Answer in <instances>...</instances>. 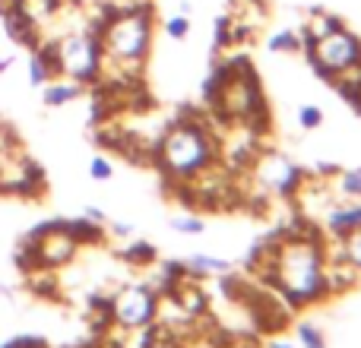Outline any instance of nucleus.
<instances>
[{
  "label": "nucleus",
  "instance_id": "1",
  "mask_svg": "<svg viewBox=\"0 0 361 348\" xmlns=\"http://www.w3.org/2000/svg\"><path fill=\"white\" fill-rule=\"evenodd\" d=\"M269 279L292 304H314L326 294V254L311 237H288L269 256Z\"/></svg>",
  "mask_w": 361,
  "mask_h": 348
},
{
  "label": "nucleus",
  "instance_id": "4",
  "mask_svg": "<svg viewBox=\"0 0 361 348\" xmlns=\"http://www.w3.org/2000/svg\"><path fill=\"white\" fill-rule=\"evenodd\" d=\"M51 54H54V70L57 76L76 80L82 86H89L92 80L102 76V44L95 32L73 29L63 32L51 42Z\"/></svg>",
  "mask_w": 361,
  "mask_h": 348
},
{
  "label": "nucleus",
  "instance_id": "14",
  "mask_svg": "<svg viewBox=\"0 0 361 348\" xmlns=\"http://www.w3.org/2000/svg\"><path fill=\"white\" fill-rule=\"evenodd\" d=\"M162 32H165V38H171V42H184V38L190 35V16L175 13V16H169L162 23Z\"/></svg>",
  "mask_w": 361,
  "mask_h": 348
},
{
  "label": "nucleus",
  "instance_id": "23",
  "mask_svg": "<svg viewBox=\"0 0 361 348\" xmlns=\"http://www.w3.org/2000/svg\"><path fill=\"white\" fill-rule=\"evenodd\" d=\"M10 63H13V61H10V57H0V76H4V73H6V70H10Z\"/></svg>",
  "mask_w": 361,
  "mask_h": 348
},
{
  "label": "nucleus",
  "instance_id": "21",
  "mask_svg": "<svg viewBox=\"0 0 361 348\" xmlns=\"http://www.w3.org/2000/svg\"><path fill=\"white\" fill-rule=\"evenodd\" d=\"M269 348H298L292 342V339H273V342H269Z\"/></svg>",
  "mask_w": 361,
  "mask_h": 348
},
{
  "label": "nucleus",
  "instance_id": "3",
  "mask_svg": "<svg viewBox=\"0 0 361 348\" xmlns=\"http://www.w3.org/2000/svg\"><path fill=\"white\" fill-rule=\"evenodd\" d=\"M159 165L169 178L187 184L200 171L216 165V139L197 120H180V124L169 127L159 139Z\"/></svg>",
  "mask_w": 361,
  "mask_h": 348
},
{
  "label": "nucleus",
  "instance_id": "2",
  "mask_svg": "<svg viewBox=\"0 0 361 348\" xmlns=\"http://www.w3.org/2000/svg\"><path fill=\"white\" fill-rule=\"evenodd\" d=\"M102 44V67L111 63L118 70H140L152 48V19L146 10H118L105 16L95 29Z\"/></svg>",
  "mask_w": 361,
  "mask_h": 348
},
{
  "label": "nucleus",
  "instance_id": "17",
  "mask_svg": "<svg viewBox=\"0 0 361 348\" xmlns=\"http://www.w3.org/2000/svg\"><path fill=\"white\" fill-rule=\"evenodd\" d=\"M89 178H92V180H99V184H105V180H111V178H114V165H111V159H105V156H95L92 162H89Z\"/></svg>",
  "mask_w": 361,
  "mask_h": 348
},
{
  "label": "nucleus",
  "instance_id": "15",
  "mask_svg": "<svg viewBox=\"0 0 361 348\" xmlns=\"http://www.w3.org/2000/svg\"><path fill=\"white\" fill-rule=\"evenodd\" d=\"M169 225L178 231V235H203V231H206V222H203V218L184 216V212H180V216H171Z\"/></svg>",
  "mask_w": 361,
  "mask_h": 348
},
{
  "label": "nucleus",
  "instance_id": "5",
  "mask_svg": "<svg viewBox=\"0 0 361 348\" xmlns=\"http://www.w3.org/2000/svg\"><path fill=\"white\" fill-rule=\"evenodd\" d=\"M307 57L317 67V73L339 80V76L361 70V42L349 29L336 25V29L324 32L320 38L307 42Z\"/></svg>",
  "mask_w": 361,
  "mask_h": 348
},
{
  "label": "nucleus",
  "instance_id": "18",
  "mask_svg": "<svg viewBox=\"0 0 361 348\" xmlns=\"http://www.w3.org/2000/svg\"><path fill=\"white\" fill-rule=\"evenodd\" d=\"M339 193H343V197H352V199L361 197V168H352L339 178Z\"/></svg>",
  "mask_w": 361,
  "mask_h": 348
},
{
  "label": "nucleus",
  "instance_id": "22",
  "mask_svg": "<svg viewBox=\"0 0 361 348\" xmlns=\"http://www.w3.org/2000/svg\"><path fill=\"white\" fill-rule=\"evenodd\" d=\"M178 13H184V16H190V13H193V4H190V0H180V4H178Z\"/></svg>",
  "mask_w": 361,
  "mask_h": 348
},
{
  "label": "nucleus",
  "instance_id": "20",
  "mask_svg": "<svg viewBox=\"0 0 361 348\" xmlns=\"http://www.w3.org/2000/svg\"><path fill=\"white\" fill-rule=\"evenodd\" d=\"M298 339H301V345H305V348H324V336H320L314 326H301Z\"/></svg>",
  "mask_w": 361,
  "mask_h": 348
},
{
  "label": "nucleus",
  "instance_id": "13",
  "mask_svg": "<svg viewBox=\"0 0 361 348\" xmlns=\"http://www.w3.org/2000/svg\"><path fill=\"white\" fill-rule=\"evenodd\" d=\"M187 269H190L193 275H225L231 269V263L219 260V256H190Z\"/></svg>",
  "mask_w": 361,
  "mask_h": 348
},
{
  "label": "nucleus",
  "instance_id": "11",
  "mask_svg": "<svg viewBox=\"0 0 361 348\" xmlns=\"http://www.w3.org/2000/svg\"><path fill=\"white\" fill-rule=\"evenodd\" d=\"M358 225H361V203L333 206V209L326 212V228H330L336 237L349 235V231H352V228H358Z\"/></svg>",
  "mask_w": 361,
  "mask_h": 348
},
{
  "label": "nucleus",
  "instance_id": "16",
  "mask_svg": "<svg viewBox=\"0 0 361 348\" xmlns=\"http://www.w3.org/2000/svg\"><path fill=\"white\" fill-rule=\"evenodd\" d=\"M324 124V111L317 105H301L298 108V127L301 130H317Z\"/></svg>",
  "mask_w": 361,
  "mask_h": 348
},
{
  "label": "nucleus",
  "instance_id": "24",
  "mask_svg": "<svg viewBox=\"0 0 361 348\" xmlns=\"http://www.w3.org/2000/svg\"><path fill=\"white\" fill-rule=\"evenodd\" d=\"M352 99H355V105H358V111H361V82H358L355 92H352Z\"/></svg>",
  "mask_w": 361,
  "mask_h": 348
},
{
  "label": "nucleus",
  "instance_id": "9",
  "mask_svg": "<svg viewBox=\"0 0 361 348\" xmlns=\"http://www.w3.org/2000/svg\"><path fill=\"white\" fill-rule=\"evenodd\" d=\"M257 180H260L263 190L269 193H292L295 187H298V168H295V162H288L286 156H276V152H269V156L257 159Z\"/></svg>",
  "mask_w": 361,
  "mask_h": 348
},
{
  "label": "nucleus",
  "instance_id": "6",
  "mask_svg": "<svg viewBox=\"0 0 361 348\" xmlns=\"http://www.w3.org/2000/svg\"><path fill=\"white\" fill-rule=\"evenodd\" d=\"M212 99H216V111L225 114L228 120H238V124L247 120L263 101L254 73L247 67H231L225 73H219Z\"/></svg>",
  "mask_w": 361,
  "mask_h": 348
},
{
  "label": "nucleus",
  "instance_id": "8",
  "mask_svg": "<svg viewBox=\"0 0 361 348\" xmlns=\"http://www.w3.org/2000/svg\"><path fill=\"white\" fill-rule=\"evenodd\" d=\"M76 247H80V237L70 231V225H63V228L54 225V228H44L42 235L32 237V260L44 269H54L73 260Z\"/></svg>",
  "mask_w": 361,
  "mask_h": 348
},
{
  "label": "nucleus",
  "instance_id": "19",
  "mask_svg": "<svg viewBox=\"0 0 361 348\" xmlns=\"http://www.w3.org/2000/svg\"><path fill=\"white\" fill-rule=\"evenodd\" d=\"M267 48L276 51V54H282V51H295L298 48V38H295L292 32H276V35L267 42Z\"/></svg>",
  "mask_w": 361,
  "mask_h": 348
},
{
  "label": "nucleus",
  "instance_id": "7",
  "mask_svg": "<svg viewBox=\"0 0 361 348\" xmlns=\"http://www.w3.org/2000/svg\"><path fill=\"white\" fill-rule=\"evenodd\" d=\"M156 311H159V298L143 282L124 285L111 301V320L121 330H146L156 320Z\"/></svg>",
  "mask_w": 361,
  "mask_h": 348
},
{
  "label": "nucleus",
  "instance_id": "25",
  "mask_svg": "<svg viewBox=\"0 0 361 348\" xmlns=\"http://www.w3.org/2000/svg\"><path fill=\"white\" fill-rule=\"evenodd\" d=\"M10 4H13V0H10Z\"/></svg>",
  "mask_w": 361,
  "mask_h": 348
},
{
  "label": "nucleus",
  "instance_id": "10",
  "mask_svg": "<svg viewBox=\"0 0 361 348\" xmlns=\"http://www.w3.org/2000/svg\"><path fill=\"white\" fill-rule=\"evenodd\" d=\"M80 95H82V82L67 80V76H51L42 86V99L48 108H63L70 101H76Z\"/></svg>",
  "mask_w": 361,
  "mask_h": 348
},
{
  "label": "nucleus",
  "instance_id": "12",
  "mask_svg": "<svg viewBox=\"0 0 361 348\" xmlns=\"http://www.w3.org/2000/svg\"><path fill=\"white\" fill-rule=\"evenodd\" d=\"M339 254H343V260L349 263L355 273H361V225L352 228L349 235L339 237Z\"/></svg>",
  "mask_w": 361,
  "mask_h": 348
}]
</instances>
